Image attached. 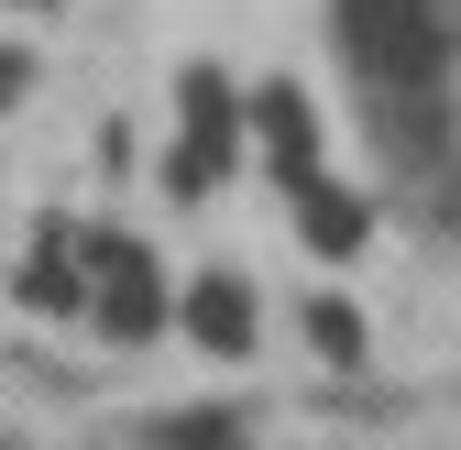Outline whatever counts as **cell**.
<instances>
[{
	"label": "cell",
	"instance_id": "3",
	"mask_svg": "<svg viewBox=\"0 0 461 450\" xmlns=\"http://www.w3.org/2000/svg\"><path fill=\"white\" fill-rule=\"evenodd\" d=\"M154 319H165V286H154V264H143V253H110V242H99V329L143 341Z\"/></svg>",
	"mask_w": 461,
	"mask_h": 450
},
{
	"label": "cell",
	"instance_id": "7",
	"mask_svg": "<svg viewBox=\"0 0 461 450\" xmlns=\"http://www.w3.org/2000/svg\"><path fill=\"white\" fill-rule=\"evenodd\" d=\"M308 319H319V352H340V363L363 352V329H352V308H308Z\"/></svg>",
	"mask_w": 461,
	"mask_h": 450
},
{
	"label": "cell",
	"instance_id": "1",
	"mask_svg": "<svg viewBox=\"0 0 461 450\" xmlns=\"http://www.w3.org/2000/svg\"><path fill=\"white\" fill-rule=\"evenodd\" d=\"M340 44L374 77V99H429L450 67V22L439 0H340Z\"/></svg>",
	"mask_w": 461,
	"mask_h": 450
},
{
	"label": "cell",
	"instance_id": "4",
	"mask_svg": "<svg viewBox=\"0 0 461 450\" xmlns=\"http://www.w3.org/2000/svg\"><path fill=\"white\" fill-rule=\"evenodd\" d=\"M253 122L275 132V165H285V176L319 187V154H308V143H319V122H308V99H297V88H264V99H253Z\"/></svg>",
	"mask_w": 461,
	"mask_h": 450
},
{
	"label": "cell",
	"instance_id": "6",
	"mask_svg": "<svg viewBox=\"0 0 461 450\" xmlns=\"http://www.w3.org/2000/svg\"><path fill=\"white\" fill-rule=\"evenodd\" d=\"M154 450H230V418H165Z\"/></svg>",
	"mask_w": 461,
	"mask_h": 450
},
{
	"label": "cell",
	"instance_id": "5",
	"mask_svg": "<svg viewBox=\"0 0 461 450\" xmlns=\"http://www.w3.org/2000/svg\"><path fill=\"white\" fill-rule=\"evenodd\" d=\"M187 329H198L209 352H242V341H253V297L230 286V274H209V286L187 297Z\"/></svg>",
	"mask_w": 461,
	"mask_h": 450
},
{
	"label": "cell",
	"instance_id": "2",
	"mask_svg": "<svg viewBox=\"0 0 461 450\" xmlns=\"http://www.w3.org/2000/svg\"><path fill=\"white\" fill-rule=\"evenodd\" d=\"M187 143H176V198H198L209 176H220V165H230V88L209 77V67H187Z\"/></svg>",
	"mask_w": 461,
	"mask_h": 450
},
{
	"label": "cell",
	"instance_id": "8",
	"mask_svg": "<svg viewBox=\"0 0 461 450\" xmlns=\"http://www.w3.org/2000/svg\"><path fill=\"white\" fill-rule=\"evenodd\" d=\"M12 99H23V55L0 44V110H12Z\"/></svg>",
	"mask_w": 461,
	"mask_h": 450
}]
</instances>
